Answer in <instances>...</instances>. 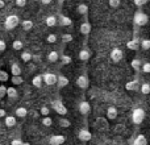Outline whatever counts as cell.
Listing matches in <instances>:
<instances>
[{
    "mask_svg": "<svg viewBox=\"0 0 150 145\" xmlns=\"http://www.w3.org/2000/svg\"><path fill=\"white\" fill-rule=\"evenodd\" d=\"M144 119H145V111H144V108H134L132 112V120L134 124H141V123L144 122Z\"/></svg>",
    "mask_w": 150,
    "mask_h": 145,
    "instance_id": "6da1fadb",
    "label": "cell"
},
{
    "mask_svg": "<svg viewBox=\"0 0 150 145\" xmlns=\"http://www.w3.org/2000/svg\"><path fill=\"white\" fill-rule=\"evenodd\" d=\"M134 24L137 26H144L148 24V15L144 13L142 11H137L134 13Z\"/></svg>",
    "mask_w": 150,
    "mask_h": 145,
    "instance_id": "7a4b0ae2",
    "label": "cell"
},
{
    "mask_svg": "<svg viewBox=\"0 0 150 145\" xmlns=\"http://www.w3.org/2000/svg\"><path fill=\"white\" fill-rule=\"evenodd\" d=\"M41 78H42V83H45L47 86H53L57 83V75L53 74V72H45V74L41 75Z\"/></svg>",
    "mask_w": 150,
    "mask_h": 145,
    "instance_id": "3957f363",
    "label": "cell"
},
{
    "mask_svg": "<svg viewBox=\"0 0 150 145\" xmlns=\"http://www.w3.org/2000/svg\"><path fill=\"white\" fill-rule=\"evenodd\" d=\"M18 23H20V20H18V17L16 15H9L5 18V26H7V29L16 28L18 25Z\"/></svg>",
    "mask_w": 150,
    "mask_h": 145,
    "instance_id": "277c9868",
    "label": "cell"
},
{
    "mask_svg": "<svg viewBox=\"0 0 150 145\" xmlns=\"http://www.w3.org/2000/svg\"><path fill=\"white\" fill-rule=\"evenodd\" d=\"M78 109H79V112L83 115V116H87V115L91 112V106L87 100H80L79 104H78Z\"/></svg>",
    "mask_w": 150,
    "mask_h": 145,
    "instance_id": "5b68a950",
    "label": "cell"
},
{
    "mask_svg": "<svg viewBox=\"0 0 150 145\" xmlns=\"http://www.w3.org/2000/svg\"><path fill=\"white\" fill-rule=\"evenodd\" d=\"M75 83H76V86L79 88H82V90H84V88L88 87V85H90V80H88V77L84 74L79 75V77L76 78V80H75Z\"/></svg>",
    "mask_w": 150,
    "mask_h": 145,
    "instance_id": "8992f818",
    "label": "cell"
},
{
    "mask_svg": "<svg viewBox=\"0 0 150 145\" xmlns=\"http://www.w3.org/2000/svg\"><path fill=\"white\" fill-rule=\"evenodd\" d=\"M122 58H124V52H122L121 49H119V48H115V49H112V52H111V60L113 61V62H120Z\"/></svg>",
    "mask_w": 150,
    "mask_h": 145,
    "instance_id": "52a82bcc",
    "label": "cell"
},
{
    "mask_svg": "<svg viewBox=\"0 0 150 145\" xmlns=\"http://www.w3.org/2000/svg\"><path fill=\"white\" fill-rule=\"evenodd\" d=\"M91 137H92V135H91V132L87 129V128H83V129H80L79 133H78V139H79L80 141H84V143L90 141Z\"/></svg>",
    "mask_w": 150,
    "mask_h": 145,
    "instance_id": "ba28073f",
    "label": "cell"
},
{
    "mask_svg": "<svg viewBox=\"0 0 150 145\" xmlns=\"http://www.w3.org/2000/svg\"><path fill=\"white\" fill-rule=\"evenodd\" d=\"M105 115H107V119H108V120H115L117 116H119V111H117L116 107L111 106V107H108V108H107Z\"/></svg>",
    "mask_w": 150,
    "mask_h": 145,
    "instance_id": "9c48e42d",
    "label": "cell"
},
{
    "mask_svg": "<svg viewBox=\"0 0 150 145\" xmlns=\"http://www.w3.org/2000/svg\"><path fill=\"white\" fill-rule=\"evenodd\" d=\"M90 58H91V52H90V49H88V48H83V49L79 52V60L83 61V62H87Z\"/></svg>",
    "mask_w": 150,
    "mask_h": 145,
    "instance_id": "30bf717a",
    "label": "cell"
},
{
    "mask_svg": "<svg viewBox=\"0 0 150 145\" xmlns=\"http://www.w3.org/2000/svg\"><path fill=\"white\" fill-rule=\"evenodd\" d=\"M53 107H54V109H55V112H57V114H59V115H66V114H67L66 107L63 106L61 102H54V103H53Z\"/></svg>",
    "mask_w": 150,
    "mask_h": 145,
    "instance_id": "8fae6325",
    "label": "cell"
},
{
    "mask_svg": "<svg viewBox=\"0 0 150 145\" xmlns=\"http://www.w3.org/2000/svg\"><path fill=\"white\" fill-rule=\"evenodd\" d=\"M96 127H98V129H100V131L108 129V127H109L108 120H107V119H103V117H99V119L96 120Z\"/></svg>",
    "mask_w": 150,
    "mask_h": 145,
    "instance_id": "7c38bea8",
    "label": "cell"
},
{
    "mask_svg": "<svg viewBox=\"0 0 150 145\" xmlns=\"http://www.w3.org/2000/svg\"><path fill=\"white\" fill-rule=\"evenodd\" d=\"M65 143V137L62 135H55L50 137V144L52 145H62Z\"/></svg>",
    "mask_w": 150,
    "mask_h": 145,
    "instance_id": "4fadbf2b",
    "label": "cell"
},
{
    "mask_svg": "<svg viewBox=\"0 0 150 145\" xmlns=\"http://www.w3.org/2000/svg\"><path fill=\"white\" fill-rule=\"evenodd\" d=\"M90 32H91V24L88 23L87 20L83 21V23L80 24V33L87 36V34H90Z\"/></svg>",
    "mask_w": 150,
    "mask_h": 145,
    "instance_id": "5bb4252c",
    "label": "cell"
},
{
    "mask_svg": "<svg viewBox=\"0 0 150 145\" xmlns=\"http://www.w3.org/2000/svg\"><path fill=\"white\" fill-rule=\"evenodd\" d=\"M125 88L129 91H137L140 88V83H138V80H130L125 85Z\"/></svg>",
    "mask_w": 150,
    "mask_h": 145,
    "instance_id": "9a60e30c",
    "label": "cell"
},
{
    "mask_svg": "<svg viewBox=\"0 0 150 145\" xmlns=\"http://www.w3.org/2000/svg\"><path fill=\"white\" fill-rule=\"evenodd\" d=\"M127 46H128V49H130V50H137L138 48H140V41H138L137 38H133L128 42Z\"/></svg>",
    "mask_w": 150,
    "mask_h": 145,
    "instance_id": "2e32d148",
    "label": "cell"
},
{
    "mask_svg": "<svg viewBox=\"0 0 150 145\" xmlns=\"http://www.w3.org/2000/svg\"><path fill=\"white\" fill-rule=\"evenodd\" d=\"M132 145H148V141H146V137L144 135H138L137 137L134 139Z\"/></svg>",
    "mask_w": 150,
    "mask_h": 145,
    "instance_id": "e0dca14e",
    "label": "cell"
},
{
    "mask_svg": "<svg viewBox=\"0 0 150 145\" xmlns=\"http://www.w3.org/2000/svg\"><path fill=\"white\" fill-rule=\"evenodd\" d=\"M47 60H49V62H52V63L57 62V61L59 60V54H58V52H55V50L50 52L49 54H47Z\"/></svg>",
    "mask_w": 150,
    "mask_h": 145,
    "instance_id": "ac0fdd59",
    "label": "cell"
},
{
    "mask_svg": "<svg viewBox=\"0 0 150 145\" xmlns=\"http://www.w3.org/2000/svg\"><path fill=\"white\" fill-rule=\"evenodd\" d=\"M15 115L17 117H25L26 115H28V109H26L25 107H18V108H16Z\"/></svg>",
    "mask_w": 150,
    "mask_h": 145,
    "instance_id": "d6986e66",
    "label": "cell"
},
{
    "mask_svg": "<svg viewBox=\"0 0 150 145\" xmlns=\"http://www.w3.org/2000/svg\"><path fill=\"white\" fill-rule=\"evenodd\" d=\"M23 48H24V42L21 41V40H15V41L12 42V49L16 50V52L23 50Z\"/></svg>",
    "mask_w": 150,
    "mask_h": 145,
    "instance_id": "ffe728a7",
    "label": "cell"
},
{
    "mask_svg": "<svg viewBox=\"0 0 150 145\" xmlns=\"http://www.w3.org/2000/svg\"><path fill=\"white\" fill-rule=\"evenodd\" d=\"M57 18H59V24L61 25H71L73 24V21H71V18L70 17H67V16H63V15H59V17H57Z\"/></svg>",
    "mask_w": 150,
    "mask_h": 145,
    "instance_id": "44dd1931",
    "label": "cell"
},
{
    "mask_svg": "<svg viewBox=\"0 0 150 145\" xmlns=\"http://www.w3.org/2000/svg\"><path fill=\"white\" fill-rule=\"evenodd\" d=\"M45 23H46L47 26H55L58 23V18L55 17V16H47L46 20H45Z\"/></svg>",
    "mask_w": 150,
    "mask_h": 145,
    "instance_id": "7402d4cb",
    "label": "cell"
},
{
    "mask_svg": "<svg viewBox=\"0 0 150 145\" xmlns=\"http://www.w3.org/2000/svg\"><path fill=\"white\" fill-rule=\"evenodd\" d=\"M4 124L7 127H13L16 124V117L15 116H5L4 117Z\"/></svg>",
    "mask_w": 150,
    "mask_h": 145,
    "instance_id": "603a6c76",
    "label": "cell"
},
{
    "mask_svg": "<svg viewBox=\"0 0 150 145\" xmlns=\"http://www.w3.org/2000/svg\"><path fill=\"white\" fill-rule=\"evenodd\" d=\"M11 72H12L13 77H17V75H21V68L17 65V63H13L11 66Z\"/></svg>",
    "mask_w": 150,
    "mask_h": 145,
    "instance_id": "cb8c5ba5",
    "label": "cell"
},
{
    "mask_svg": "<svg viewBox=\"0 0 150 145\" xmlns=\"http://www.w3.org/2000/svg\"><path fill=\"white\" fill-rule=\"evenodd\" d=\"M57 83H58V87H63V86H66L69 83V79L66 77H63V75H58Z\"/></svg>",
    "mask_w": 150,
    "mask_h": 145,
    "instance_id": "d4e9b609",
    "label": "cell"
},
{
    "mask_svg": "<svg viewBox=\"0 0 150 145\" xmlns=\"http://www.w3.org/2000/svg\"><path fill=\"white\" fill-rule=\"evenodd\" d=\"M76 11H78V13L79 15H83V16H86L88 13V7L86 4H79L76 7Z\"/></svg>",
    "mask_w": 150,
    "mask_h": 145,
    "instance_id": "484cf974",
    "label": "cell"
},
{
    "mask_svg": "<svg viewBox=\"0 0 150 145\" xmlns=\"http://www.w3.org/2000/svg\"><path fill=\"white\" fill-rule=\"evenodd\" d=\"M32 85L34 86V87H37V88H40L42 86V78H41V75H36V77L32 79Z\"/></svg>",
    "mask_w": 150,
    "mask_h": 145,
    "instance_id": "4316f807",
    "label": "cell"
},
{
    "mask_svg": "<svg viewBox=\"0 0 150 145\" xmlns=\"http://www.w3.org/2000/svg\"><path fill=\"white\" fill-rule=\"evenodd\" d=\"M5 95H8L11 99H16V98H17V90H16L15 87H9V88H7Z\"/></svg>",
    "mask_w": 150,
    "mask_h": 145,
    "instance_id": "83f0119b",
    "label": "cell"
},
{
    "mask_svg": "<svg viewBox=\"0 0 150 145\" xmlns=\"http://www.w3.org/2000/svg\"><path fill=\"white\" fill-rule=\"evenodd\" d=\"M21 26H23L24 31H30V29L33 28V21L32 20H24L23 23H21Z\"/></svg>",
    "mask_w": 150,
    "mask_h": 145,
    "instance_id": "f1b7e54d",
    "label": "cell"
},
{
    "mask_svg": "<svg viewBox=\"0 0 150 145\" xmlns=\"http://www.w3.org/2000/svg\"><path fill=\"white\" fill-rule=\"evenodd\" d=\"M140 91L144 94V95H148V94L150 92V85H149V83H146V82H144L142 85H141Z\"/></svg>",
    "mask_w": 150,
    "mask_h": 145,
    "instance_id": "f546056e",
    "label": "cell"
},
{
    "mask_svg": "<svg viewBox=\"0 0 150 145\" xmlns=\"http://www.w3.org/2000/svg\"><path fill=\"white\" fill-rule=\"evenodd\" d=\"M41 123L44 127H50V125L53 124V119L50 116H44V119L41 120Z\"/></svg>",
    "mask_w": 150,
    "mask_h": 145,
    "instance_id": "4dcf8cb0",
    "label": "cell"
},
{
    "mask_svg": "<svg viewBox=\"0 0 150 145\" xmlns=\"http://www.w3.org/2000/svg\"><path fill=\"white\" fill-rule=\"evenodd\" d=\"M20 57H21V60H23L24 62H29V61L32 60V54L29 52H23Z\"/></svg>",
    "mask_w": 150,
    "mask_h": 145,
    "instance_id": "1f68e13d",
    "label": "cell"
},
{
    "mask_svg": "<svg viewBox=\"0 0 150 145\" xmlns=\"http://www.w3.org/2000/svg\"><path fill=\"white\" fill-rule=\"evenodd\" d=\"M58 123H59V125L61 127H63V128H69L71 125V123H70V120H67V119H58Z\"/></svg>",
    "mask_w": 150,
    "mask_h": 145,
    "instance_id": "d6a6232c",
    "label": "cell"
},
{
    "mask_svg": "<svg viewBox=\"0 0 150 145\" xmlns=\"http://www.w3.org/2000/svg\"><path fill=\"white\" fill-rule=\"evenodd\" d=\"M140 45H141V49H144V50H149L150 49V41L148 38H144L142 41L140 42Z\"/></svg>",
    "mask_w": 150,
    "mask_h": 145,
    "instance_id": "836d02e7",
    "label": "cell"
},
{
    "mask_svg": "<svg viewBox=\"0 0 150 145\" xmlns=\"http://www.w3.org/2000/svg\"><path fill=\"white\" fill-rule=\"evenodd\" d=\"M141 60H138V58H134V60L132 61V68L134 69V70H140L141 69Z\"/></svg>",
    "mask_w": 150,
    "mask_h": 145,
    "instance_id": "e575fe53",
    "label": "cell"
},
{
    "mask_svg": "<svg viewBox=\"0 0 150 145\" xmlns=\"http://www.w3.org/2000/svg\"><path fill=\"white\" fill-rule=\"evenodd\" d=\"M140 70H142L145 74H149L150 72V63L149 62H142L141 63V69Z\"/></svg>",
    "mask_w": 150,
    "mask_h": 145,
    "instance_id": "d590c367",
    "label": "cell"
},
{
    "mask_svg": "<svg viewBox=\"0 0 150 145\" xmlns=\"http://www.w3.org/2000/svg\"><path fill=\"white\" fill-rule=\"evenodd\" d=\"M59 60L62 61V63H63V65H69V63H71V61H73V60H71V57H70V55H65V54H63V55H61V57H59Z\"/></svg>",
    "mask_w": 150,
    "mask_h": 145,
    "instance_id": "8d00e7d4",
    "label": "cell"
},
{
    "mask_svg": "<svg viewBox=\"0 0 150 145\" xmlns=\"http://www.w3.org/2000/svg\"><path fill=\"white\" fill-rule=\"evenodd\" d=\"M57 40H58V37H57V34H49L47 36V38H46V41L49 42V44H54V42H57Z\"/></svg>",
    "mask_w": 150,
    "mask_h": 145,
    "instance_id": "74e56055",
    "label": "cell"
},
{
    "mask_svg": "<svg viewBox=\"0 0 150 145\" xmlns=\"http://www.w3.org/2000/svg\"><path fill=\"white\" fill-rule=\"evenodd\" d=\"M73 41V36H71V34H63L62 36V42L63 44H69V42H71Z\"/></svg>",
    "mask_w": 150,
    "mask_h": 145,
    "instance_id": "f35d334b",
    "label": "cell"
},
{
    "mask_svg": "<svg viewBox=\"0 0 150 145\" xmlns=\"http://www.w3.org/2000/svg\"><path fill=\"white\" fill-rule=\"evenodd\" d=\"M12 83H13V85H21V83H23V78H21V75L12 77Z\"/></svg>",
    "mask_w": 150,
    "mask_h": 145,
    "instance_id": "ab89813d",
    "label": "cell"
},
{
    "mask_svg": "<svg viewBox=\"0 0 150 145\" xmlns=\"http://www.w3.org/2000/svg\"><path fill=\"white\" fill-rule=\"evenodd\" d=\"M40 114L42 115V116H49L50 115V109H49V107H42L41 108V111H40Z\"/></svg>",
    "mask_w": 150,
    "mask_h": 145,
    "instance_id": "60d3db41",
    "label": "cell"
},
{
    "mask_svg": "<svg viewBox=\"0 0 150 145\" xmlns=\"http://www.w3.org/2000/svg\"><path fill=\"white\" fill-rule=\"evenodd\" d=\"M108 4L111 8H117L120 5V0H108Z\"/></svg>",
    "mask_w": 150,
    "mask_h": 145,
    "instance_id": "b9f144b4",
    "label": "cell"
},
{
    "mask_svg": "<svg viewBox=\"0 0 150 145\" xmlns=\"http://www.w3.org/2000/svg\"><path fill=\"white\" fill-rule=\"evenodd\" d=\"M0 80H1V82L8 80V74L5 71H3V70H0Z\"/></svg>",
    "mask_w": 150,
    "mask_h": 145,
    "instance_id": "7bdbcfd3",
    "label": "cell"
},
{
    "mask_svg": "<svg viewBox=\"0 0 150 145\" xmlns=\"http://www.w3.org/2000/svg\"><path fill=\"white\" fill-rule=\"evenodd\" d=\"M5 92H7V87L5 86H0V99L3 96H5Z\"/></svg>",
    "mask_w": 150,
    "mask_h": 145,
    "instance_id": "ee69618b",
    "label": "cell"
},
{
    "mask_svg": "<svg viewBox=\"0 0 150 145\" xmlns=\"http://www.w3.org/2000/svg\"><path fill=\"white\" fill-rule=\"evenodd\" d=\"M134 3H136V5H137V7H142L144 4H146V3H148V0H134Z\"/></svg>",
    "mask_w": 150,
    "mask_h": 145,
    "instance_id": "f6af8a7d",
    "label": "cell"
},
{
    "mask_svg": "<svg viewBox=\"0 0 150 145\" xmlns=\"http://www.w3.org/2000/svg\"><path fill=\"white\" fill-rule=\"evenodd\" d=\"M26 0H16V5L17 7H25Z\"/></svg>",
    "mask_w": 150,
    "mask_h": 145,
    "instance_id": "bcb514c9",
    "label": "cell"
},
{
    "mask_svg": "<svg viewBox=\"0 0 150 145\" xmlns=\"http://www.w3.org/2000/svg\"><path fill=\"white\" fill-rule=\"evenodd\" d=\"M11 145H23V141H21L20 139H15V140L11 143Z\"/></svg>",
    "mask_w": 150,
    "mask_h": 145,
    "instance_id": "7dc6e473",
    "label": "cell"
},
{
    "mask_svg": "<svg viewBox=\"0 0 150 145\" xmlns=\"http://www.w3.org/2000/svg\"><path fill=\"white\" fill-rule=\"evenodd\" d=\"M5 48H7V45H5V42L3 41V40H0V52H4Z\"/></svg>",
    "mask_w": 150,
    "mask_h": 145,
    "instance_id": "c3c4849f",
    "label": "cell"
},
{
    "mask_svg": "<svg viewBox=\"0 0 150 145\" xmlns=\"http://www.w3.org/2000/svg\"><path fill=\"white\" fill-rule=\"evenodd\" d=\"M124 129H125V127L122 124H117L116 125V131H117V132H122Z\"/></svg>",
    "mask_w": 150,
    "mask_h": 145,
    "instance_id": "681fc988",
    "label": "cell"
},
{
    "mask_svg": "<svg viewBox=\"0 0 150 145\" xmlns=\"http://www.w3.org/2000/svg\"><path fill=\"white\" fill-rule=\"evenodd\" d=\"M7 116V112H5V109H0V117H5Z\"/></svg>",
    "mask_w": 150,
    "mask_h": 145,
    "instance_id": "f907efd6",
    "label": "cell"
},
{
    "mask_svg": "<svg viewBox=\"0 0 150 145\" xmlns=\"http://www.w3.org/2000/svg\"><path fill=\"white\" fill-rule=\"evenodd\" d=\"M52 1H53V0H41L42 4H50Z\"/></svg>",
    "mask_w": 150,
    "mask_h": 145,
    "instance_id": "816d5d0a",
    "label": "cell"
},
{
    "mask_svg": "<svg viewBox=\"0 0 150 145\" xmlns=\"http://www.w3.org/2000/svg\"><path fill=\"white\" fill-rule=\"evenodd\" d=\"M4 1H3V0H0V8H3V7H4Z\"/></svg>",
    "mask_w": 150,
    "mask_h": 145,
    "instance_id": "f5cc1de1",
    "label": "cell"
},
{
    "mask_svg": "<svg viewBox=\"0 0 150 145\" xmlns=\"http://www.w3.org/2000/svg\"><path fill=\"white\" fill-rule=\"evenodd\" d=\"M23 145H30L29 143H23Z\"/></svg>",
    "mask_w": 150,
    "mask_h": 145,
    "instance_id": "db71d44e",
    "label": "cell"
},
{
    "mask_svg": "<svg viewBox=\"0 0 150 145\" xmlns=\"http://www.w3.org/2000/svg\"><path fill=\"white\" fill-rule=\"evenodd\" d=\"M61 1H65V0H61Z\"/></svg>",
    "mask_w": 150,
    "mask_h": 145,
    "instance_id": "11a10c76",
    "label": "cell"
}]
</instances>
